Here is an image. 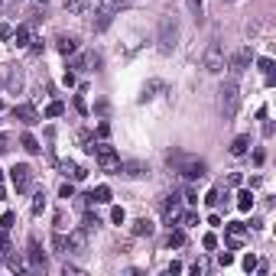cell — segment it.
I'll return each instance as SVG.
<instances>
[{
  "label": "cell",
  "mask_w": 276,
  "mask_h": 276,
  "mask_svg": "<svg viewBox=\"0 0 276 276\" xmlns=\"http://www.w3.org/2000/svg\"><path fill=\"white\" fill-rule=\"evenodd\" d=\"M237 104H241V85H237L234 75H228V81L221 85V114H224V120H231L237 114Z\"/></svg>",
  "instance_id": "2"
},
{
  "label": "cell",
  "mask_w": 276,
  "mask_h": 276,
  "mask_svg": "<svg viewBox=\"0 0 276 276\" xmlns=\"http://www.w3.org/2000/svg\"><path fill=\"white\" fill-rule=\"evenodd\" d=\"M7 231H0V263H3V250H7Z\"/></svg>",
  "instance_id": "44"
},
{
  "label": "cell",
  "mask_w": 276,
  "mask_h": 276,
  "mask_svg": "<svg viewBox=\"0 0 276 276\" xmlns=\"http://www.w3.org/2000/svg\"><path fill=\"white\" fill-rule=\"evenodd\" d=\"M88 198H91V205H107L110 202V189L107 185H98V189L88 192Z\"/></svg>",
  "instance_id": "20"
},
{
  "label": "cell",
  "mask_w": 276,
  "mask_h": 276,
  "mask_svg": "<svg viewBox=\"0 0 276 276\" xmlns=\"http://www.w3.org/2000/svg\"><path fill=\"white\" fill-rule=\"evenodd\" d=\"M98 228H101V218L88 211V214H85V221H81V231H88V234H91V231H98Z\"/></svg>",
  "instance_id": "27"
},
{
  "label": "cell",
  "mask_w": 276,
  "mask_h": 276,
  "mask_svg": "<svg viewBox=\"0 0 276 276\" xmlns=\"http://www.w3.org/2000/svg\"><path fill=\"white\" fill-rule=\"evenodd\" d=\"M13 36V26L10 23H0V39H10Z\"/></svg>",
  "instance_id": "43"
},
{
  "label": "cell",
  "mask_w": 276,
  "mask_h": 276,
  "mask_svg": "<svg viewBox=\"0 0 276 276\" xmlns=\"http://www.w3.org/2000/svg\"><path fill=\"white\" fill-rule=\"evenodd\" d=\"M62 114H65V104L62 101H52L46 107V117H62Z\"/></svg>",
  "instance_id": "32"
},
{
  "label": "cell",
  "mask_w": 276,
  "mask_h": 276,
  "mask_svg": "<svg viewBox=\"0 0 276 276\" xmlns=\"http://www.w3.org/2000/svg\"><path fill=\"white\" fill-rule=\"evenodd\" d=\"M20 146H23V150L30 153V156H39V153H42L39 140H36V137H33V134H23V137H20Z\"/></svg>",
  "instance_id": "19"
},
{
  "label": "cell",
  "mask_w": 276,
  "mask_h": 276,
  "mask_svg": "<svg viewBox=\"0 0 276 276\" xmlns=\"http://www.w3.org/2000/svg\"><path fill=\"white\" fill-rule=\"evenodd\" d=\"M0 179H3V172H0Z\"/></svg>",
  "instance_id": "54"
},
{
  "label": "cell",
  "mask_w": 276,
  "mask_h": 276,
  "mask_svg": "<svg viewBox=\"0 0 276 276\" xmlns=\"http://www.w3.org/2000/svg\"><path fill=\"white\" fill-rule=\"evenodd\" d=\"M263 159H267V153H263V150H253V163L260 166V163H263Z\"/></svg>",
  "instance_id": "47"
},
{
  "label": "cell",
  "mask_w": 276,
  "mask_h": 276,
  "mask_svg": "<svg viewBox=\"0 0 276 276\" xmlns=\"http://www.w3.org/2000/svg\"><path fill=\"white\" fill-rule=\"evenodd\" d=\"M221 192H224V189H211V192L205 195V205H208V208H218V205H221Z\"/></svg>",
  "instance_id": "31"
},
{
  "label": "cell",
  "mask_w": 276,
  "mask_h": 276,
  "mask_svg": "<svg viewBox=\"0 0 276 276\" xmlns=\"http://www.w3.org/2000/svg\"><path fill=\"white\" fill-rule=\"evenodd\" d=\"M189 7H192V13H195V16H202V0H189Z\"/></svg>",
  "instance_id": "45"
},
{
  "label": "cell",
  "mask_w": 276,
  "mask_h": 276,
  "mask_svg": "<svg viewBox=\"0 0 276 276\" xmlns=\"http://www.w3.org/2000/svg\"><path fill=\"white\" fill-rule=\"evenodd\" d=\"M98 137L107 140V137H110V124H104V120H101V124H98Z\"/></svg>",
  "instance_id": "42"
},
{
  "label": "cell",
  "mask_w": 276,
  "mask_h": 276,
  "mask_svg": "<svg viewBox=\"0 0 276 276\" xmlns=\"http://www.w3.org/2000/svg\"><path fill=\"white\" fill-rule=\"evenodd\" d=\"M65 221H69V218H65V211H59V214H55V231H65V228H69Z\"/></svg>",
  "instance_id": "40"
},
{
  "label": "cell",
  "mask_w": 276,
  "mask_h": 276,
  "mask_svg": "<svg viewBox=\"0 0 276 276\" xmlns=\"http://www.w3.org/2000/svg\"><path fill=\"white\" fill-rule=\"evenodd\" d=\"M52 247H55V253H69V237H65V231H55Z\"/></svg>",
  "instance_id": "26"
},
{
  "label": "cell",
  "mask_w": 276,
  "mask_h": 276,
  "mask_svg": "<svg viewBox=\"0 0 276 276\" xmlns=\"http://www.w3.org/2000/svg\"><path fill=\"white\" fill-rule=\"evenodd\" d=\"M192 273H195V276L208 273V263H205V260H195V263H192Z\"/></svg>",
  "instance_id": "38"
},
{
  "label": "cell",
  "mask_w": 276,
  "mask_h": 276,
  "mask_svg": "<svg viewBox=\"0 0 276 276\" xmlns=\"http://www.w3.org/2000/svg\"><path fill=\"white\" fill-rule=\"evenodd\" d=\"M85 244H88V231H71L69 234V253H81L85 250Z\"/></svg>",
  "instance_id": "14"
},
{
  "label": "cell",
  "mask_w": 276,
  "mask_h": 276,
  "mask_svg": "<svg viewBox=\"0 0 276 276\" xmlns=\"http://www.w3.org/2000/svg\"><path fill=\"white\" fill-rule=\"evenodd\" d=\"M166 244H169V247H182V244H185V234H182L179 224H175V228H169V237H166Z\"/></svg>",
  "instance_id": "25"
},
{
  "label": "cell",
  "mask_w": 276,
  "mask_h": 276,
  "mask_svg": "<svg viewBox=\"0 0 276 276\" xmlns=\"http://www.w3.org/2000/svg\"><path fill=\"white\" fill-rule=\"evenodd\" d=\"M20 124H26V127H33V124H39V110L33 107V104H16L13 110H10Z\"/></svg>",
  "instance_id": "10"
},
{
  "label": "cell",
  "mask_w": 276,
  "mask_h": 276,
  "mask_svg": "<svg viewBox=\"0 0 276 276\" xmlns=\"http://www.w3.org/2000/svg\"><path fill=\"white\" fill-rule=\"evenodd\" d=\"M55 49H59L62 55H75V49H78V39H75V36H59V39H55Z\"/></svg>",
  "instance_id": "16"
},
{
  "label": "cell",
  "mask_w": 276,
  "mask_h": 276,
  "mask_svg": "<svg viewBox=\"0 0 276 276\" xmlns=\"http://www.w3.org/2000/svg\"><path fill=\"white\" fill-rule=\"evenodd\" d=\"M247 150H250V137L247 134L234 137V143H231V156H247Z\"/></svg>",
  "instance_id": "18"
},
{
  "label": "cell",
  "mask_w": 276,
  "mask_h": 276,
  "mask_svg": "<svg viewBox=\"0 0 276 276\" xmlns=\"http://www.w3.org/2000/svg\"><path fill=\"white\" fill-rule=\"evenodd\" d=\"M202 65H205V71H211V75H221L224 71V46H221L218 39L214 42H208V49H205V55H202Z\"/></svg>",
  "instance_id": "4"
},
{
  "label": "cell",
  "mask_w": 276,
  "mask_h": 276,
  "mask_svg": "<svg viewBox=\"0 0 276 276\" xmlns=\"http://www.w3.org/2000/svg\"><path fill=\"white\" fill-rule=\"evenodd\" d=\"M3 253H7V267L13 270V273H23V270H26V260H23V257H20L16 250H10V247H7Z\"/></svg>",
  "instance_id": "21"
},
{
  "label": "cell",
  "mask_w": 276,
  "mask_h": 276,
  "mask_svg": "<svg viewBox=\"0 0 276 276\" xmlns=\"http://www.w3.org/2000/svg\"><path fill=\"white\" fill-rule=\"evenodd\" d=\"M202 247H205V250H214V247H218V237H214V234H205V237H202Z\"/></svg>",
  "instance_id": "35"
},
{
  "label": "cell",
  "mask_w": 276,
  "mask_h": 276,
  "mask_svg": "<svg viewBox=\"0 0 276 276\" xmlns=\"http://www.w3.org/2000/svg\"><path fill=\"white\" fill-rule=\"evenodd\" d=\"M59 195H62V198H75V182H62V189H59Z\"/></svg>",
  "instance_id": "34"
},
{
  "label": "cell",
  "mask_w": 276,
  "mask_h": 276,
  "mask_svg": "<svg viewBox=\"0 0 276 276\" xmlns=\"http://www.w3.org/2000/svg\"><path fill=\"white\" fill-rule=\"evenodd\" d=\"M59 169H62V175H69L71 182H81V179L88 175V169H85V166L71 163V159H62V163H59Z\"/></svg>",
  "instance_id": "11"
},
{
  "label": "cell",
  "mask_w": 276,
  "mask_h": 276,
  "mask_svg": "<svg viewBox=\"0 0 276 276\" xmlns=\"http://www.w3.org/2000/svg\"><path fill=\"white\" fill-rule=\"evenodd\" d=\"M20 85H23V75H20L16 69H10V65H7V88H13V91H16Z\"/></svg>",
  "instance_id": "28"
},
{
  "label": "cell",
  "mask_w": 276,
  "mask_h": 276,
  "mask_svg": "<svg viewBox=\"0 0 276 276\" xmlns=\"http://www.w3.org/2000/svg\"><path fill=\"white\" fill-rule=\"evenodd\" d=\"M3 198H7V189H3V185H0V202H3Z\"/></svg>",
  "instance_id": "50"
},
{
  "label": "cell",
  "mask_w": 276,
  "mask_h": 276,
  "mask_svg": "<svg viewBox=\"0 0 276 276\" xmlns=\"http://www.w3.org/2000/svg\"><path fill=\"white\" fill-rule=\"evenodd\" d=\"M7 150H10V137L0 134V153H7Z\"/></svg>",
  "instance_id": "46"
},
{
  "label": "cell",
  "mask_w": 276,
  "mask_h": 276,
  "mask_svg": "<svg viewBox=\"0 0 276 276\" xmlns=\"http://www.w3.org/2000/svg\"><path fill=\"white\" fill-rule=\"evenodd\" d=\"M91 3L95 0H65V13H85V10H91Z\"/></svg>",
  "instance_id": "23"
},
{
  "label": "cell",
  "mask_w": 276,
  "mask_h": 276,
  "mask_svg": "<svg viewBox=\"0 0 276 276\" xmlns=\"http://www.w3.org/2000/svg\"><path fill=\"white\" fill-rule=\"evenodd\" d=\"M0 3H3V0H0Z\"/></svg>",
  "instance_id": "55"
},
{
  "label": "cell",
  "mask_w": 276,
  "mask_h": 276,
  "mask_svg": "<svg viewBox=\"0 0 276 276\" xmlns=\"http://www.w3.org/2000/svg\"><path fill=\"white\" fill-rule=\"evenodd\" d=\"M228 3H234V0H228Z\"/></svg>",
  "instance_id": "53"
},
{
  "label": "cell",
  "mask_w": 276,
  "mask_h": 276,
  "mask_svg": "<svg viewBox=\"0 0 276 276\" xmlns=\"http://www.w3.org/2000/svg\"><path fill=\"white\" fill-rule=\"evenodd\" d=\"M124 208H110V221H114V224H124Z\"/></svg>",
  "instance_id": "36"
},
{
  "label": "cell",
  "mask_w": 276,
  "mask_h": 276,
  "mask_svg": "<svg viewBox=\"0 0 276 276\" xmlns=\"http://www.w3.org/2000/svg\"><path fill=\"white\" fill-rule=\"evenodd\" d=\"M13 221H16V214H13V211L0 214V231H10V228H13Z\"/></svg>",
  "instance_id": "33"
},
{
  "label": "cell",
  "mask_w": 276,
  "mask_h": 276,
  "mask_svg": "<svg viewBox=\"0 0 276 276\" xmlns=\"http://www.w3.org/2000/svg\"><path fill=\"white\" fill-rule=\"evenodd\" d=\"M130 231H134V237H150L156 228H153V221H150V218H137Z\"/></svg>",
  "instance_id": "17"
},
{
  "label": "cell",
  "mask_w": 276,
  "mask_h": 276,
  "mask_svg": "<svg viewBox=\"0 0 276 276\" xmlns=\"http://www.w3.org/2000/svg\"><path fill=\"white\" fill-rule=\"evenodd\" d=\"M95 159H98V166H101L104 172H117V166H120V156H117V150H114L110 143H98Z\"/></svg>",
  "instance_id": "5"
},
{
  "label": "cell",
  "mask_w": 276,
  "mask_h": 276,
  "mask_svg": "<svg viewBox=\"0 0 276 276\" xmlns=\"http://www.w3.org/2000/svg\"><path fill=\"white\" fill-rule=\"evenodd\" d=\"M46 211V192H36L33 195V214H42Z\"/></svg>",
  "instance_id": "30"
},
{
  "label": "cell",
  "mask_w": 276,
  "mask_h": 276,
  "mask_svg": "<svg viewBox=\"0 0 276 276\" xmlns=\"http://www.w3.org/2000/svg\"><path fill=\"white\" fill-rule=\"evenodd\" d=\"M163 81H150V85H143V95H140V101L143 104H146V101H150V98H156V91H163Z\"/></svg>",
  "instance_id": "24"
},
{
  "label": "cell",
  "mask_w": 276,
  "mask_h": 276,
  "mask_svg": "<svg viewBox=\"0 0 276 276\" xmlns=\"http://www.w3.org/2000/svg\"><path fill=\"white\" fill-rule=\"evenodd\" d=\"M0 110H3V101H0Z\"/></svg>",
  "instance_id": "51"
},
{
  "label": "cell",
  "mask_w": 276,
  "mask_h": 276,
  "mask_svg": "<svg viewBox=\"0 0 276 276\" xmlns=\"http://www.w3.org/2000/svg\"><path fill=\"white\" fill-rule=\"evenodd\" d=\"M166 163H169V166H175V172H182V179H189V182L205 179V172H208L202 159L185 156V153H179V150H169V153H166Z\"/></svg>",
  "instance_id": "1"
},
{
  "label": "cell",
  "mask_w": 276,
  "mask_h": 276,
  "mask_svg": "<svg viewBox=\"0 0 276 276\" xmlns=\"http://www.w3.org/2000/svg\"><path fill=\"white\" fill-rule=\"evenodd\" d=\"M75 110H78V114H88V104H85L81 95H75Z\"/></svg>",
  "instance_id": "41"
},
{
  "label": "cell",
  "mask_w": 276,
  "mask_h": 276,
  "mask_svg": "<svg viewBox=\"0 0 276 276\" xmlns=\"http://www.w3.org/2000/svg\"><path fill=\"white\" fill-rule=\"evenodd\" d=\"M218 263H221V267H231V263H234V253H228V250L218 253Z\"/></svg>",
  "instance_id": "39"
},
{
  "label": "cell",
  "mask_w": 276,
  "mask_h": 276,
  "mask_svg": "<svg viewBox=\"0 0 276 276\" xmlns=\"http://www.w3.org/2000/svg\"><path fill=\"white\" fill-rule=\"evenodd\" d=\"M166 273H182V263H175V260H172L169 267H166Z\"/></svg>",
  "instance_id": "48"
},
{
  "label": "cell",
  "mask_w": 276,
  "mask_h": 276,
  "mask_svg": "<svg viewBox=\"0 0 276 276\" xmlns=\"http://www.w3.org/2000/svg\"><path fill=\"white\" fill-rule=\"evenodd\" d=\"M257 69L267 75V85H273V71H276V65H273V59H270V55H260V59H257Z\"/></svg>",
  "instance_id": "22"
},
{
  "label": "cell",
  "mask_w": 276,
  "mask_h": 276,
  "mask_svg": "<svg viewBox=\"0 0 276 276\" xmlns=\"http://www.w3.org/2000/svg\"><path fill=\"white\" fill-rule=\"evenodd\" d=\"M117 175H130V179H137V175H146V166H143V163H120Z\"/></svg>",
  "instance_id": "15"
},
{
  "label": "cell",
  "mask_w": 276,
  "mask_h": 276,
  "mask_svg": "<svg viewBox=\"0 0 276 276\" xmlns=\"http://www.w3.org/2000/svg\"><path fill=\"white\" fill-rule=\"evenodd\" d=\"M10 179H13V189L16 192H30L33 189V169L23 163H16L13 169H10Z\"/></svg>",
  "instance_id": "8"
},
{
  "label": "cell",
  "mask_w": 276,
  "mask_h": 276,
  "mask_svg": "<svg viewBox=\"0 0 276 276\" xmlns=\"http://www.w3.org/2000/svg\"><path fill=\"white\" fill-rule=\"evenodd\" d=\"M175 39H179V23H175V16H163V20H159V36H156L159 52L169 55L175 49Z\"/></svg>",
  "instance_id": "3"
},
{
  "label": "cell",
  "mask_w": 276,
  "mask_h": 276,
  "mask_svg": "<svg viewBox=\"0 0 276 276\" xmlns=\"http://www.w3.org/2000/svg\"><path fill=\"white\" fill-rule=\"evenodd\" d=\"M163 218H166V224H169V228H175V224H179L182 221V195H166L163 198Z\"/></svg>",
  "instance_id": "7"
},
{
  "label": "cell",
  "mask_w": 276,
  "mask_h": 276,
  "mask_svg": "<svg viewBox=\"0 0 276 276\" xmlns=\"http://www.w3.org/2000/svg\"><path fill=\"white\" fill-rule=\"evenodd\" d=\"M30 267H33V270H46V250L39 247V241H36V237L30 241Z\"/></svg>",
  "instance_id": "12"
},
{
  "label": "cell",
  "mask_w": 276,
  "mask_h": 276,
  "mask_svg": "<svg viewBox=\"0 0 276 276\" xmlns=\"http://www.w3.org/2000/svg\"><path fill=\"white\" fill-rule=\"evenodd\" d=\"M247 224L244 221H231V224H224V244H228V250H241V244L247 241Z\"/></svg>",
  "instance_id": "6"
},
{
  "label": "cell",
  "mask_w": 276,
  "mask_h": 276,
  "mask_svg": "<svg viewBox=\"0 0 276 276\" xmlns=\"http://www.w3.org/2000/svg\"><path fill=\"white\" fill-rule=\"evenodd\" d=\"M39 3H49V0H39Z\"/></svg>",
  "instance_id": "52"
},
{
  "label": "cell",
  "mask_w": 276,
  "mask_h": 276,
  "mask_svg": "<svg viewBox=\"0 0 276 276\" xmlns=\"http://www.w3.org/2000/svg\"><path fill=\"white\" fill-rule=\"evenodd\" d=\"M228 185H241V172H231L228 175Z\"/></svg>",
  "instance_id": "49"
},
{
  "label": "cell",
  "mask_w": 276,
  "mask_h": 276,
  "mask_svg": "<svg viewBox=\"0 0 276 276\" xmlns=\"http://www.w3.org/2000/svg\"><path fill=\"white\" fill-rule=\"evenodd\" d=\"M257 263H260V260H257L253 253H247V257H244V270H247V273H250V270H257Z\"/></svg>",
  "instance_id": "37"
},
{
  "label": "cell",
  "mask_w": 276,
  "mask_h": 276,
  "mask_svg": "<svg viewBox=\"0 0 276 276\" xmlns=\"http://www.w3.org/2000/svg\"><path fill=\"white\" fill-rule=\"evenodd\" d=\"M10 39H13V46H16V49H26V46H30V42H33V30H30V23L16 26Z\"/></svg>",
  "instance_id": "13"
},
{
  "label": "cell",
  "mask_w": 276,
  "mask_h": 276,
  "mask_svg": "<svg viewBox=\"0 0 276 276\" xmlns=\"http://www.w3.org/2000/svg\"><path fill=\"white\" fill-rule=\"evenodd\" d=\"M237 208H241V211H250L253 208V195L250 192H237Z\"/></svg>",
  "instance_id": "29"
},
{
  "label": "cell",
  "mask_w": 276,
  "mask_h": 276,
  "mask_svg": "<svg viewBox=\"0 0 276 276\" xmlns=\"http://www.w3.org/2000/svg\"><path fill=\"white\" fill-rule=\"evenodd\" d=\"M250 62H253V52H250V49H241V52H237L234 59L228 62V69H231V75H234V78H241V75H244V69H250Z\"/></svg>",
  "instance_id": "9"
}]
</instances>
